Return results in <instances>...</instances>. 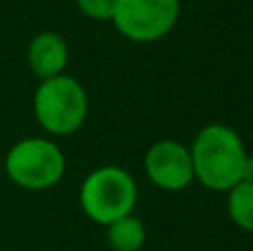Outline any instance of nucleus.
<instances>
[{
	"mask_svg": "<svg viewBox=\"0 0 253 251\" xmlns=\"http://www.w3.org/2000/svg\"><path fill=\"white\" fill-rule=\"evenodd\" d=\"M193 178L211 191H231L242 182L247 151L240 136L227 125H209L193 140L189 149Z\"/></svg>",
	"mask_w": 253,
	"mask_h": 251,
	"instance_id": "f257e3e1",
	"label": "nucleus"
},
{
	"mask_svg": "<svg viewBox=\"0 0 253 251\" xmlns=\"http://www.w3.org/2000/svg\"><path fill=\"white\" fill-rule=\"evenodd\" d=\"M89 100L83 84L71 76L42 80L34 96V114L44 131L53 136H69L83 127Z\"/></svg>",
	"mask_w": 253,
	"mask_h": 251,
	"instance_id": "f03ea898",
	"label": "nucleus"
},
{
	"mask_svg": "<svg viewBox=\"0 0 253 251\" xmlns=\"http://www.w3.org/2000/svg\"><path fill=\"white\" fill-rule=\"evenodd\" d=\"M138 200L133 178L120 167H100L84 178L80 187L83 211L100 225H111L129 216Z\"/></svg>",
	"mask_w": 253,
	"mask_h": 251,
	"instance_id": "7ed1b4c3",
	"label": "nucleus"
},
{
	"mask_svg": "<svg viewBox=\"0 0 253 251\" xmlns=\"http://www.w3.org/2000/svg\"><path fill=\"white\" fill-rule=\"evenodd\" d=\"M4 169L11 182L29 191L53 187L65 173L60 147L44 138H25L9 149Z\"/></svg>",
	"mask_w": 253,
	"mask_h": 251,
	"instance_id": "20e7f679",
	"label": "nucleus"
},
{
	"mask_svg": "<svg viewBox=\"0 0 253 251\" xmlns=\"http://www.w3.org/2000/svg\"><path fill=\"white\" fill-rule=\"evenodd\" d=\"M178 13V0H120L111 20L125 38L133 42H153L169 34Z\"/></svg>",
	"mask_w": 253,
	"mask_h": 251,
	"instance_id": "39448f33",
	"label": "nucleus"
},
{
	"mask_svg": "<svg viewBox=\"0 0 253 251\" xmlns=\"http://www.w3.org/2000/svg\"><path fill=\"white\" fill-rule=\"evenodd\" d=\"M144 171L160 189L180 191L193 180L191 154L175 140H160L144 156Z\"/></svg>",
	"mask_w": 253,
	"mask_h": 251,
	"instance_id": "423d86ee",
	"label": "nucleus"
},
{
	"mask_svg": "<svg viewBox=\"0 0 253 251\" xmlns=\"http://www.w3.org/2000/svg\"><path fill=\"white\" fill-rule=\"evenodd\" d=\"M67 42L53 31H42L38 34L29 44L27 51V60L29 67L40 80H49L56 78L62 74V69L67 67Z\"/></svg>",
	"mask_w": 253,
	"mask_h": 251,
	"instance_id": "0eeeda50",
	"label": "nucleus"
},
{
	"mask_svg": "<svg viewBox=\"0 0 253 251\" xmlns=\"http://www.w3.org/2000/svg\"><path fill=\"white\" fill-rule=\"evenodd\" d=\"M107 227H109L107 240H109L114 251H138V249H142L144 240H147L144 225L135 216H131V213Z\"/></svg>",
	"mask_w": 253,
	"mask_h": 251,
	"instance_id": "6e6552de",
	"label": "nucleus"
},
{
	"mask_svg": "<svg viewBox=\"0 0 253 251\" xmlns=\"http://www.w3.org/2000/svg\"><path fill=\"white\" fill-rule=\"evenodd\" d=\"M229 216L242 231L253 234V185L240 182L229 191Z\"/></svg>",
	"mask_w": 253,
	"mask_h": 251,
	"instance_id": "1a4fd4ad",
	"label": "nucleus"
},
{
	"mask_svg": "<svg viewBox=\"0 0 253 251\" xmlns=\"http://www.w3.org/2000/svg\"><path fill=\"white\" fill-rule=\"evenodd\" d=\"M120 0H78V7L84 16L93 20H111Z\"/></svg>",
	"mask_w": 253,
	"mask_h": 251,
	"instance_id": "9d476101",
	"label": "nucleus"
},
{
	"mask_svg": "<svg viewBox=\"0 0 253 251\" xmlns=\"http://www.w3.org/2000/svg\"><path fill=\"white\" fill-rule=\"evenodd\" d=\"M242 182H249V185H253V156H249V154H247L245 167H242Z\"/></svg>",
	"mask_w": 253,
	"mask_h": 251,
	"instance_id": "9b49d317",
	"label": "nucleus"
}]
</instances>
